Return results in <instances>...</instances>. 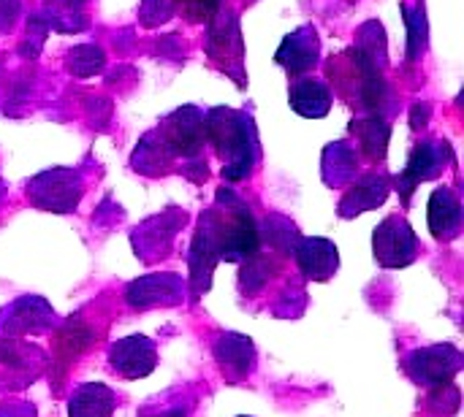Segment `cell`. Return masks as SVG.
I'll return each mask as SVG.
<instances>
[{"label": "cell", "instance_id": "cell-14", "mask_svg": "<svg viewBox=\"0 0 464 417\" xmlns=\"http://www.w3.org/2000/svg\"><path fill=\"white\" fill-rule=\"evenodd\" d=\"M109 366L122 377V380H144L155 372L158 366V347L152 339L136 334L117 339L109 347Z\"/></svg>", "mask_w": 464, "mask_h": 417}, {"label": "cell", "instance_id": "cell-30", "mask_svg": "<svg viewBox=\"0 0 464 417\" xmlns=\"http://www.w3.org/2000/svg\"><path fill=\"white\" fill-rule=\"evenodd\" d=\"M19 14H22L19 0H0V35H5L16 24Z\"/></svg>", "mask_w": 464, "mask_h": 417}, {"label": "cell", "instance_id": "cell-29", "mask_svg": "<svg viewBox=\"0 0 464 417\" xmlns=\"http://www.w3.org/2000/svg\"><path fill=\"white\" fill-rule=\"evenodd\" d=\"M220 5L223 0H177V14H182L193 24H201V22H209Z\"/></svg>", "mask_w": 464, "mask_h": 417}, {"label": "cell", "instance_id": "cell-18", "mask_svg": "<svg viewBox=\"0 0 464 417\" xmlns=\"http://www.w3.org/2000/svg\"><path fill=\"white\" fill-rule=\"evenodd\" d=\"M212 355L228 383H245L256 372V345L242 334H220L212 345Z\"/></svg>", "mask_w": 464, "mask_h": 417}, {"label": "cell", "instance_id": "cell-2", "mask_svg": "<svg viewBox=\"0 0 464 417\" xmlns=\"http://www.w3.org/2000/svg\"><path fill=\"white\" fill-rule=\"evenodd\" d=\"M207 144L215 147L218 157L223 160V179L226 182H245L253 176L261 149H258V130L250 114L237 109H209L204 114Z\"/></svg>", "mask_w": 464, "mask_h": 417}, {"label": "cell", "instance_id": "cell-12", "mask_svg": "<svg viewBox=\"0 0 464 417\" xmlns=\"http://www.w3.org/2000/svg\"><path fill=\"white\" fill-rule=\"evenodd\" d=\"M188 282L179 274H147L133 280L125 288V301L130 309H152V307H177L185 301Z\"/></svg>", "mask_w": 464, "mask_h": 417}, {"label": "cell", "instance_id": "cell-7", "mask_svg": "<svg viewBox=\"0 0 464 417\" xmlns=\"http://www.w3.org/2000/svg\"><path fill=\"white\" fill-rule=\"evenodd\" d=\"M449 163H454V149L449 141H443V138L419 141L408 157V166L394 176V187H397L402 204L405 206L411 204V195L416 193V187L421 182H432V179L443 176Z\"/></svg>", "mask_w": 464, "mask_h": 417}, {"label": "cell", "instance_id": "cell-24", "mask_svg": "<svg viewBox=\"0 0 464 417\" xmlns=\"http://www.w3.org/2000/svg\"><path fill=\"white\" fill-rule=\"evenodd\" d=\"M106 65V54L101 46L95 43H79L68 52L65 57V71L73 76V79H90L95 73H101Z\"/></svg>", "mask_w": 464, "mask_h": 417}, {"label": "cell", "instance_id": "cell-9", "mask_svg": "<svg viewBox=\"0 0 464 417\" xmlns=\"http://www.w3.org/2000/svg\"><path fill=\"white\" fill-rule=\"evenodd\" d=\"M372 252L383 269H405L416 263L421 244L402 214H389L372 233Z\"/></svg>", "mask_w": 464, "mask_h": 417}, {"label": "cell", "instance_id": "cell-15", "mask_svg": "<svg viewBox=\"0 0 464 417\" xmlns=\"http://www.w3.org/2000/svg\"><path fill=\"white\" fill-rule=\"evenodd\" d=\"M275 60H277L280 68H285V73L291 79L315 71V65L321 60V38H318V30L313 24H302L299 30L288 33L283 38Z\"/></svg>", "mask_w": 464, "mask_h": 417}, {"label": "cell", "instance_id": "cell-5", "mask_svg": "<svg viewBox=\"0 0 464 417\" xmlns=\"http://www.w3.org/2000/svg\"><path fill=\"white\" fill-rule=\"evenodd\" d=\"M155 136L171 163L177 160L188 163L204 157V147H207L204 111L196 106H182L155 128Z\"/></svg>", "mask_w": 464, "mask_h": 417}, {"label": "cell", "instance_id": "cell-17", "mask_svg": "<svg viewBox=\"0 0 464 417\" xmlns=\"http://www.w3.org/2000/svg\"><path fill=\"white\" fill-rule=\"evenodd\" d=\"M294 261L304 280L329 282L340 269V250L334 242L321 236H302L294 247Z\"/></svg>", "mask_w": 464, "mask_h": 417}, {"label": "cell", "instance_id": "cell-11", "mask_svg": "<svg viewBox=\"0 0 464 417\" xmlns=\"http://www.w3.org/2000/svg\"><path fill=\"white\" fill-rule=\"evenodd\" d=\"M54 312L52 307L38 299V296H22L14 304H8L0 312V336L5 334L8 339L19 336H38L46 334L54 326Z\"/></svg>", "mask_w": 464, "mask_h": 417}, {"label": "cell", "instance_id": "cell-23", "mask_svg": "<svg viewBox=\"0 0 464 417\" xmlns=\"http://www.w3.org/2000/svg\"><path fill=\"white\" fill-rule=\"evenodd\" d=\"M117 393L103 383H84L68 399V417H111Z\"/></svg>", "mask_w": 464, "mask_h": 417}, {"label": "cell", "instance_id": "cell-19", "mask_svg": "<svg viewBox=\"0 0 464 417\" xmlns=\"http://www.w3.org/2000/svg\"><path fill=\"white\" fill-rule=\"evenodd\" d=\"M430 231L438 242H454L462 231V201L451 187H438L430 195V209H427Z\"/></svg>", "mask_w": 464, "mask_h": 417}, {"label": "cell", "instance_id": "cell-32", "mask_svg": "<svg viewBox=\"0 0 464 417\" xmlns=\"http://www.w3.org/2000/svg\"><path fill=\"white\" fill-rule=\"evenodd\" d=\"M427 119H430V106L424 103H416V109H413V117H411V125H413V130H421L424 125H427Z\"/></svg>", "mask_w": 464, "mask_h": 417}, {"label": "cell", "instance_id": "cell-26", "mask_svg": "<svg viewBox=\"0 0 464 417\" xmlns=\"http://www.w3.org/2000/svg\"><path fill=\"white\" fill-rule=\"evenodd\" d=\"M356 49H362L370 60H375L381 68H386V35H383V27L378 22H364L359 30H356Z\"/></svg>", "mask_w": 464, "mask_h": 417}, {"label": "cell", "instance_id": "cell-13", "mask_svg": "<svg viewBox=\"0 0 464 417\" xmlns=\"http://www.w3.org/2000/svg\"><path fill=\"white\" fill-rule=\"evenodd\" d=\"M185 220H188V214L171 206V209H166L163 214L150 217L147 223H141V225L133 231V236H130L136 255H139L141 261H147V263H152L155 258H163L166 250L171 247L177 231L185 225Z\"/></svg>", "mask_w": 464, "mask_h": 417}, {"label": "cell", "instance_id": "cell-16", "mask_svg": "<svg viewBox=\"0 0 464 417\" xmlns=\"http://www.w3.org/2000/svg\"><path fill=\"white\" fill-rule=\"evenodd\" d=\"M389 193H392V179H389V174H383V171H367V174L356 176V179L348 185L345 195L340 198L337 212H340L343 220H353L356 214L372 212V209H378L381 204H386Z\"/></svg>", "mask_w": 464, "mask_h": 417}, {"label": "cell", "instance_id": "cell-25", "mask_svg": "<svg viewBox=\"0 0 464 417\" xmlns=\"http://www.w3.org/2000/svg\"><path fill=\"white\" fill-rule=\"evenodd\" d=\"M421 412L424 417H454L459 412V404H462V393L454 383H446V385H435V388H427V396L421 402Z\"/></svg>", "mask_w": 464, "mask_h": 417}, {"label": "cell", "instance_id": "cell-6", "mask_svg": "<svg viewBox=\"0 0 464 417\" xmlns=\"http://www.w3.org/2000/svg\"><path fill=\"white\" fill-rule=\"evenodd\" d=\"M84 193V174L79 168H52L30 179L27 198L44 212L68 214L79 206Z\"/></svg>", "mask_w": 464, "mask_h": 417}, {"label": "cell", "instance_id": "cell-3", "mask_svg": "<svg viewBox=\"0 0 464 417\" xmlns=\"http://www.w3.org/2000/svg\"><path fill=\"white\" fill-rule=\"evenodd\" d=\"M326 76L334 84L337 95L356 106L362 114H389L392 90L383 79V68L362 49L351 46L343 54L332 57L326 65Z\"/></svg>", "mask_w": 464, "mask_h": 417}, {"label": "cell", "instance_id": "cell-28", "mask_svg": "<svg viewBox=\"0 0 464 417\" xmlns=\"http://www.w3.org/2000/svg\"><path fill=\"white\" fill-rule=\"evenodd\" d=\"M177 14V0H141L139 5V22L144 27H160Z\"/></svg>", "mask_w": 464, "mask_h": 417}, {"label": "cell", "instance_id": "cell-27", "mask_svg": "<svg viewBox=\"0 0 464 417\" xmlns=\"http://www.w3.org/2000/svg\"><path fill=\"white\" fill-rule=\"evenodd\" d=\"M405 22H408V60H419L427 49V19L424 8H411L408 3L402 5Z\"/></svg>", "mask_w": 464, "mask_h": 417}, {"label": "cell", "instance_id": "cell-4", "mask_svg": "<svg viewBox=\"0 0 464 417\" xmlns=\"http://www.w3.org/2000/svg\"><path fill=\"white\" fill-rule=\"evenodd\" d=\"M207 54H209L212 65H218L239 87L247 84V73H245V43H242L239 16L226 5V0L215 11V16L209 19Z\"/></svg>", "mask_w": 464, "mask_h": 417}, {"label": "cell", "instance_id": "cell-31", "mask_svg": "<svg viewBox=\"0 0 464 417\" xmlns=\"http://www.w3.org/2000/svg\"><path fill=\"white\" fill-rule=\"evenodd\" d=\"M0 417H35V412H33L30 404L16 402V404H3L0 407Z\"/></svg>", "mask_w": 464, "mask_h": 417}, {"label": "cell", "instance_id": "cell-20", "mask_svg": "<svg viewBox=\"0 0 464 417\" xmlns=\"http://www.w3.org/2000/svg\"><path fill=\"white\" fill-rule=\"evenodd\" d=\"M288 103L307 119H324L332 109V90L315 76H296L288 87Z\"/></svg>", "mask_w": 464, "mask_h": 417}, {"label": "cell", "instance_id": "cell-22", "mask_svg": "<svg viewBox=\"0 0 464 417\" xmlns=\"http://www.w3.org/2000/svg\"><path fill=\"white\" fill-rule=\"evenodd\" d=\"M359 149L351 141H334L324 149V160H321V174L324 182L329 187H348L356 176H359Z\"/></svg>", "mask_w": 464, "mask_h": 417}, {"label": "cell", "instance_id": "cell-1", "mask_svg": "<svg viewBox=\"0 0 464 417\" xmlns=\"http://www.w3.org/2000/svg\"><path fill=\"white\" fill-rule=\"evenodd\" d=\"M258 223L253 212L231 187H220L215 206L201 214L190 242V296L201 299L209 290L218 263H245L258 252Z\"/></svg>", "mask_w": 464, "mask_h": 417}, {"label": "cell", "instance_id": "cell-8", "mask_svg": "<svg viewBox=\"0 0 464 417\" xmlns=\"http://www.w3.org/2000/svg\"><path fill=\"white\" fill-rule=\"evenodd\" d=\"M464 355L459 347L454 345H430V347H419L413 353L405 355L402 369L405 374L419 385V388H435V385H446L454 383V377L462 372Z\"/></svg>", "mask_w": 464, "mask_h": 417}, {"label": "cell", "instance_id": "cell-10", "mask_svg": "<svg viewBox=\"0 0 464 417\" xmlns=\"http://www.w3.org/2000/svg\"><path fill=\"white\" fill-rule=\"evenodd\" d=\"M46 369V353L22 339L0 336V391H19L33 385Z\"/></svg>", "mask_w": 464, "mask_h": 417}, {"label": "cell", "instance_id": "cell-21", "mask_svg": "<svg viewBox=\"0 0 464 417\" xmlns=\"http://www.w3.org/2000/svg\"><path fill=\"white\" fill-rule=\"evenodd\" d=\"M351 136H356V149L372 163H383L389 152V138H392V125L386 122L383 114H364L351 122Z\"/></svg>", "mask_w": 464, "mask_h": 417}]
</instances>
